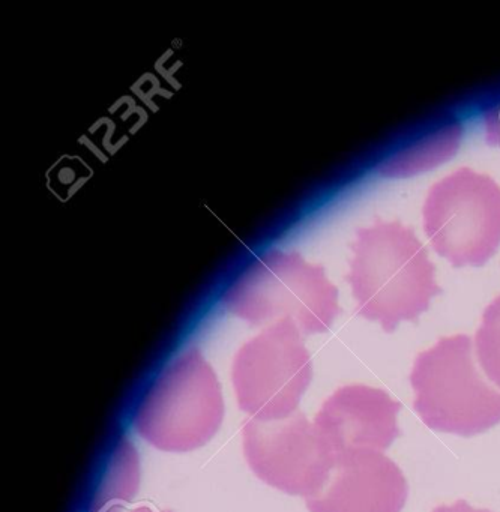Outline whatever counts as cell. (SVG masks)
Returning a JSON list of instances; mask_svg holds the SVG:
<instances>
[{"label":"cell","mask_w":500,"mask_h":512,"mask_svg":"<svg viewBox=\"0 0 500 512\" xmlns=\"http://www.w3.org/2000/svg\"><path fill=\"white\" fill-rule=\"evenodd\" d=\"M346 280L359 316L394 332L416 322L442 290L424 244L400 221L377 220L356 232Z\"/></svg>","instance_id":"6da1fadb"},{"label":"cell","mask_w":500,"mask_h":512,"mask_svg":"<svg viewBox=\"0 0 500 512\" xmlns=\"http://www.w3.org/2000/svg\"><path fill=\"white\" fill-rule=\"evenodd\" d=\"M233 316L250 325L290 320L302 335L323 334L340 314L338 289L325 269L296 251H271L260 257L223 298Z\"/></svg>","instance_id":"7a4b0ae2"},{"label":"cell","mask_w":500,"mask_h":512,"mask_svg":"<svg viewBox=\"0 0 500 512\" xmlns=\"http://www.w3.org/2000/svg\"><path fill=\"white\" fill-rule=\"evenodd\" d=\"M472 347L469 335L458 334L416 356L413 409L431 430L472 437L500 424V392L479 374Z\"/></svg>","instance_id":"3957f363"},{"label":"cell","mask_w":500,"mask_h":512,"mask_svg":"<svg viewBox=\"0 0 500 512\" xmlns=\"http://www.w3.org/2000/svg\"><path fill=\"white\" fill-rule=\"evenodd\" d=\"M224 401L200 350H185L152 383L134 416L137 433L160 451L188 452L220 430Z\"/></svg>","instance_id":"277c9868"},{"label":"cell","mask_w":500,"mask_h":512,"mask_svg":"<svg viewBox=\"0 0 500 512\" xmlns=\"http://www.w3.org/2000/svg\"><path fill=\"white\" fill-rule=\"evenodd\" d=\"M431 247L454 268L482 266L500 247V185L469 167L434 184L422 208Z\"/></svg>","instance_id":"5b68a950"},{"label":"cell","mask_w":500,"mask_h":512,"mask_svg":"<svg viewBox=\"0 0 500 512\" xmlns=\"http://www.w3.org/2000/svg\"><path fill=\"white\" fill-rule=\"evenodd\" d=\"M295 323H274L244 344L233 361L239 409L259 421H278L298 412L313 379V362Z\"/></svg>","instance_id":"8992f818"},{"label":"cell","mask_w":500,"mask_h":512,"mask_svg":"<svg viewBox=\"0 0 500 512\" xmlns=\"http://www.w3.org/2000/svg\"><path fill=\"white\" fill-rule=\"evenodd\" d=\"M242 437L245 458L257 478L290 496H317L334 472V457L302 412L278 421L250 418Z\"/></svg>","instance_id":"52a82bcc"},{"label":"cell","mask_w":500,"mask_h":512,"mask_svg":"<svg viewBox=\"0 0 500 512\" xmlns=\"http://www.w3.org/2000/svg\"><path fill=\"white\" fill-rule=\"evenodd\" d=\"M400 410V401L383 389L346 385L322 404L313 424L337 464L355 452L386 451L401 436Z\"/></svg>","instance_id":"ba28073f"},{"label":"cell","mask_w":500,"mask_h":512,"mask_svg":"<svg viewBox=\"0 0 500 512\" xmlns=\"http://www.w3.org/2000/svg\"><path fill=\"white\" fill-rule=\"evenodd\" d=\"M409 496L403 470L383 452L341 458L326 487L305 500L310 512H401Z\"/></svg>","instance_id":"9c48e42d"},{"label":"cell","mask_w":500,"mask_h":512,"mask_svg":"<svg viewBox=\"0 0 500 512\" xmlns=\"http://www.w3.org/2000/svg\"><path fill=\"white\" fill-rule=\"evenodd\" d=\"M139 460H137L136 449L130 442H121L115 454L109 475L106 476L100 494L95 499L94 511L106 512L113 508V503L128 500L133 496L139 482Z\"/></svg>","instance_id":"30bf717a"},{"label":"cell","mask_w":500,"mask_h":512,"mask_svg":"<svg viewBox=\"0 0 500 512\" xmlns=\"http://www.w3.org/2000/svg\"><path fill=\"white\" fill-rule=\"evenodd\" d=\"M475 346L482 371L500 388V296L485 308Z\"/></svg>","instance_id":"8fae6325"},{"label":"cell","mask_w":500,"mask_h":512,"mask_svg":"<svg viewBox=\"0 0 500 512\" xmlns=\"http://www.w3.org/2000/svg\"><path fill=\"white\" fill-rule=\"evenodd\" d=\"M433 512H491L488 509H476L470 506L464 499L457 500L452 505H440Z\"/></svg>","instance_id":"7c38bea8"},{"label":"cell","mask_w":500,"mask_h":512,"mask_svg":"<svg viewBox=\"0 0 500 512\" xmlns=\"http://www.w3.org/2000/svg\"><path fill=\"white\" fill-rule=\"evenodd\" d=\"M106 512H125L124 509L121 508V506H115V508H110L109 511ZM128 512H157L154 511L152 508H148V506H139V508L131 509V511Z\"/></svg>","instance_id":"4fadbf2b"}]
</instances>
